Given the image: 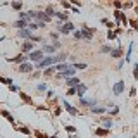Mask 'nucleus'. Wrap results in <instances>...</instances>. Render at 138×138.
I'll list each match as a JSON object with an SVG mask.
<instances>
[{"mask_svg":"<svg viewBox=\"0 0 138 138\" xmlns=\"http://www.w3.org/2000/svg\"><path fill=\"white\" fill-rule=\"evenodd\" d=\"M43 57H45L43 55V50H33V52H29V55H28V59L31 62H40Z\"/></svg>","mask_w":138,"mask_h":138,"instance_id":"f257e3e1","label":"nucleus"},{"mask_svg":"<svg viewBox=\"0 0 138 138\" xmlns=\"http://www.w3.org/2000/svg\"><path fill=\"white\" fill-rule=\"evenodd\" d=\"M74 73H76V67H74V66H69V67L66 69V71L59 73L57 78H73V76H74Z\"/></svg>","mask_w":138,"mask_h":138,"instance_id":"f03ea898","label":"nucleus"},{"mask_svg":"<svg viewBox=\"0 0 138 138\" xmlns=\"http://www.w3.org/2000/svg\"><path fill=\"white\" fill-rule=\"evenodd\" d=\"M50 64H54V57H43L40 62H38V66H36V67L41 71V69H47Z\"/></svg>","mask_w":138,"mask_h":138,"instance_id":"7ed1b4c3","label":"nucleus"},{"mask_svg":"<svg viewBox=\"0 0 138 138\" xmlns=\"http://www.w3.org/2000/svg\"><path fill=\"white\" fill-rule=\"evenodd\" d=\"M17 34H19V36H21V38H26V40H33V38H34L33 34H31V29H29V28L19 29V33H17Z\"/></svg>","mask_w":138,"mask_h":138,"instance_id":"20e7f679","label":"nucleus"},{"mask_svg":"<svg viewBox=\"0 0 138 138\" xmlns=\"http://www.w3.org/2000/svg\"><path fill=\"white\" fill-rule=\"evenodd\" d=\"M28 26H29V19H19V21L14 23V28H17V29H24Z\"/></svg>","mask_w":138,"mask_h":138,"instance_id":"39448f33","label":"nucleus"},{"mask_svg":"<svg viewBox=\"0 0 138 138\" xmlns=\"http://www.w3.org/2000/svg\"><path fill=\"white\" fill-rule=\"evenodd\" d=\"M73 29H74V24L67 21V23L64 24V26H61V28H59V31H61V33H64V34H67L69 31H73Z\"/></svg>","mask_w":138,"mask_h":138,"instance_id":"423d86ee","label":"nucleus"},{"mask_svg":"<svg viewBox=\"0 0 138 138\" xmlns=\"http://www.w3.org/2000/svg\"><path fill=\"white\" fill-rule=\"evenodd\" d=\"M81 38H85V40H92V38H93L92 29H88L86 26H83V29H81Z\"/></svg>","mask_w":138,"mask_h":138,"instance_id":"0eeeda50","label":"nucleus"},{"mask_svg":"<svg viewBox=\"0 0 138 138\" xmlns=\"http://www.w3.org/2000/svg\"><path fill=\"white\" fill-rule=\"evenodd\" d=\"M9 62H17V64H23V62H28V55H24V54H21V55H17V57L14 59H7Z\"/></svg>","mask_w":138,"mask_h":138,"instance_id":"6e6552de","label":"nucleus"},{"mask_svg":"<svg viewBox=\"0 0 138 138\" xmlns=\"http://www.w3.org/2000/svg\"><path fill=\"white\" fill-rule=\"evenodd\" d=\"M31 71H33V64L29 62H23L19 66V73H31Z\"/></svg>","mask_w":138,"mask_h":138,"instance_id":"1a4fd4ad","label":"nucleus"},{"mask_svg":"<svg viewBox=\"0 0 138 138\" xmlns=\"http://www.w3.org/2000/svg\"><path fill=\"white\" fill-rule=\"evenodd\" d=\"M124 92V81H117L114 85V95H121Z\"/></svg>","mask_w":138,"mask_h":138,"instance_id":"9d476101","label":"nucleus"},{"mask_svg":"<svg viewBox=\"0 0 138 138\" xmlns=\"http://www.w3.org/2000/svg\"><path fill=\"white\" fill-rule=\"evenodd\" d=\"M36 19L38 21H43V23H48L50 21V16L47 12H36Z\"/></svg>","mask_w":138,"mask_h":138,"instance_id":"9b49d317","label":"nucleus"},{"mask_svg":"<svg viewBox=\"0 0 138 138\" xmlns=\"http://www.w3.org/2000/svg\"><path fill=\"white\" fill-rule=\"evenodd\" d=\"M0 116H4V117H5V119L9 121V123H11L12 126L16 124V121H14V117H12V116H11V112H9V110H4V109H2V112H0Z\"/></svg>","mask_w":138,"mask_h":138,"instance_id":"f8f14e48","label":"nucleus"},{"mask_svg":"<svg viewBox=\"0 0 138 138\" xmlns=\"http://www.w3.org/2000/svg\"><path fill=\"white\" fill-rule=\"evenodd\" d=\"M64 109L67 110L71 116H78V110H76V107H73V105H69V102H64Z\"/></svg>","mask_w":138,"mask_h":138,"instance_id":"ddd939ff","label":"nucleus"},{"mask_svg":"<svg viewBox=\"0 0 138 138\" xmlns=\"http://www.w3.org/2000/svg\"><path fill=\"white\" fill-rule=\"evenodd\" d=\"M66 59H67V55H66V54H59V55H55V57H54V64L66 62Z\"/></svg>","mask_w":138,"mask_h":138,"instance_id":"4468645a","label":"nucleus"},{"mask_svg":"<svg viewBox=\"0 0 138 138\" xmlns=\"http://www.w3.org/2000/svg\"><path fill=\"white\" fill-rule=\"evenodd\" d=\"M80 102H81V105H85V107H93V105H95V102H97V100H86V98L80 97Z\"/></svg>","mask_w":138,"mask_h":138,"instance_id":"2eb2a0df","label":"nucleus"},{"mask_svg":"<svg viewBox=\"0 0 138 138\" xmlns=\"http://www.w3.org/2000/svg\"><path fill=\"white\" fill-rule=\"evenodd\" d=\"M23 52H33V41L26 40L23 43Z\"/></svg>","mask_w":138,"mask_h":138,"instance_id":"dca6fc26","label":"nucleus"},{"mask_svg":"<svg viewBox=\"0 0 138 138\" xmlns=\"http://www.w3.org/2000/svg\"><path fill=\"white\" fill-rule=\"evenodd\" d=\"M102 126L105 128V130H110V128H112V119H109V117H104V119H102Z\"/></svg>","mask_w":138,"mask_h":138,"instance_id":"f3484780","label":"nucleus"},{"mask_svg":"<svg viewBox=\"0 0 138 138\" xmlns=\"http://www.w3.org/2000/svg\"><path fill=\"white\" fill-rule=\"evenodd\" d=\"M66 83H67V86L71 88V86H78V85H80V80H78V78H67Z\"/></svg>","mask_w":138,"mask_h":138,"instance_id":"a211bd4d","label":"nucleus"},{"mask_svg":"<svg viewBox=\"0 0 138 138\" xmlns=\"http://www.w3.org/2000/svg\"><path fill=\"white\" fill-rule=\"evenodd\" d=\"M114 16H116V19H117V23H119V21H123L124 24L128 23V21H126V17L123 16V12H121V11H116V12H114Z\"/></svg>","mask_w":138,"mask_h":138,"instance_id":"6ab92c4d","label":"nucleus"},{"mask_svg":"<svg viewBox=\"0 0 138 138\" xmlns=\"http://www.w3.org/2000/svg\"><path fill=\"white\" fill-rule=\"evenodd\" d=\"M69 67V64L66 62H61V64H55V71H59V73H62V71H66V69Z\"/></svg>","mask_w":138,"mask_h":138,"instance_id":"aec40b11","label":"nucleus"},{"mask_svg":"<svg viewBox=\"0 0 138 138\" xmlns=\"http://www.w3.org/2000/svg\"><path fill=\"white\" fill-rule=\"evenodd\" d=\"M55 17H59L61 21H67L69 14H67V12H55Z\"/></svg>","mask_w":138,"mask_h":138,"instance_id":"412c9836","label":"nucleus"},{"mask_svg":"<svg viewBox=\"0 0 138 138\" xmlns=\"http://www.w3.org/2000/svg\"><path fill=\"white\" fill-rule=\"evenodd\" d=\"M76 90H78V95H80V97H83V93L86 92V85H83V83H80V85L76 86Z\"/></svg>","mask_w":138,"mask_h":138,"instance_id":"4be33fe9","label":"nucleus"},{"mask_svg":"<svg viewBox=\"0 0 138 138\" xmlns=\"http://www.w3.org/2000/svg\"><path fill=\"white\" fill-rule=\"evenodd\" d=\"M41 50L47 52V54H54V52H55V47H54V45H43Z\"/></svg>","mask_w":138,"mask_h":138,"instance_id":"5701e85b","label":"nucleus"},{"mask_svg":"<svg viewBox=\"0 0 138 138\" xmlns=\"http://www.w3.org/2000/svg\"><path fill=\"white\" fill-rule=\"evenodd\" d=\"M0 83H4V85H12V80L11 78H4V76H0Z\"/></svg>","mask_w":138,"mask_h":138,"instance_id":"b1692460","label":"nucleus"},{"mask_svg":"<svg viewBox=\"0 0 138 138\" xmlns=\"http://www.w3.org/2000/svg\"><path fill=\"white\" fill-rule=\"evenodd\" d=\"M110 57H121V50L119 48H114V50H110Z\"/></svg>","mask_w":138,"mask_h":138,"instance_id":"393cba45","label":"nucleus"},{"mask_svg":"<svg viewBox=\"0 0 138 138\" xmlns=\"http://www.w3.org/2000/svg\"><path fill=\"white\" fill-rule=\"evenodd\" d=\"M95 133H97L98 136H105V135H107V130H104V128H97Z\"/></svg>","mask_w":138,"mask_h":138,"instance_id":"a878e982","label":"nucleus"},{"mask_svg":"<svg viewBox=\"0 0 138 138\" xmlns=\"http://www.w3.org/2000/svg\"><path fill=\"white\" fill-rule=\"evenodd\" d=\"M92 112H93V114H104V112H105V109H104V107H93Z\"/></svg>","mask_w":138,"mask_h":138,"instance_id":"bb28decb","label":"nucleus"},{"mask_svg":"<svg viewBox=\"0 0 138 138\" xmlns=\"http://www.w3.org/2000/svg\"><path fill=\"white\" fill-rule=\"evenodd\" d=\"M17 131L19 133H23V135H29V128H26V126H21V128H17Z\"/></svg>","mask_w":138,"mask_h":138,"instance_id":"cd10ccee","label":"nucleus"},{"mask_svg":"<svg viewBox=\"0 0 138 138\" xmlns=\"http://www.w3.org/2000/svg\"><path fill=\"white\" fill-rule=\"evenodd\" d=\"M21 98H23V102H28V104L33 102V100H31V98H29L28 95H26V93H21Z\"/></svg>","mask_w":138,"mask_h":138,"instance_id":"c85d7f7f","label":"nucleus"},{"mask_svg":"<svg viewBox=\"0 0 138 138\" xmlns=\"http://www.w3.org/2000/svg\"><path fill=\"white\" fill-rule=\"evenodd\" d=\"M64 128H66V131H67V133H76V128H74V126H69V124H66Z\"/></svg>","mask_w":138,"mask_h":138,"instance_id":"c756f323","label":"nucleus"},{"mask_svg":"<svg viewBox=\"0 0 138 138\" xmlns=\"http://www.w3.org/2000/svg\"><path fill=\"white\" fill-rule=\"evenodd\" d=\"M43 73H45V74H52V73H55V66H54V67H50V66H48Z\"/></svg>","mask_w":138,"mask_h":138,"instance_id":"7c9ffc66","label":"nucleus"},{"mask_svg":"<svg viewBox=\"0 0 138 138\" xmlns=\"http://www.w3.org/2000/svg\"><path fill=\"white\" fill-rule=\"evenodd\" d=\"M110 50H112V48H110V47H102V48H100V52H102V54H110Z\"/></svg>","mask_w":138,"mask_h":138,"instance_id":"2f4dec72","label":"nucleus"},{"mask_svg":"<svg viewBox=\"0 0 138 138\" xmlns=\"http://www.w3.org/2000/svg\"><path fill=\"white\" fill-rule=\"evenodd\" d=\"M36 88H38L40 92H45V90H47V85H45V83H38V86H36Z\"/></svg>","mask_w":138,"mask_h":138,"instance_id":"473e14b6","label":"nucleus"},{"mask_svg":"<svg viewBox=\"0 0 138 138\" xmlns=\"http://www.w3.org/2000/svg\"><path fill=\"white\" fill-rule=\"evenodd\" d=\"M74 93H78V90H76V86H71L67 90V95H74Z\"/></svg>","mask_w":138,"mask_h":138,"instance_id":"72a5a7b5","label":"nucleus"},{"mask_svg":"<svg viewBox=\"0 0 138 138\" xmlns=\"http://www.w3.org/2000/svg\"><path fill=\"white\" fill-rule=\"evenodd\" d=\"M9 90L16 93V92H19V86H17V85H9Z\"/></svg>","mask_w":138,"mask_h":138,"instance_id":"f704fd0d","label":"nucleus"},{"mask_svg":"<svg viewBox=\"0 0 138 138\" xmlns=\"http://www.w3.org/2000/svg\"><path fill=\"white\" fill-rule=\"evenodd\" d=\"M28 17L29 19H34V17H36V12L34 11H28Z\"/></svg>","mask_w":138,"mask_h":138,"instance_id":"c9c22d12","label":"nucleus"},{"mask_svg":"<svg viewBox=\"0 0 138 138\" xmlns=\"http://www.w3.org/2000/svg\"><path fill=\"white\" fill-rule=\"evenodd\" d=\"M47 14H48V16H55V14H54V7H47Z\"/></svg>","mask_w":138,"mask_h":138,"instance_id":"e433bc0d","label":"nucleus"},{"mask_svg":"<svg viewBox=\"0 0 138 138\" xmlns=\"http://www.w3.org/2000/svg\"><path fill=\"white\" fill-rule=\"evenodd\" d=\"M133 76H135V78H138V62L135 64V69H133Z\"/></svg>","mask_w":138,"mask_h":138,"instance_id":"4c0bfd02","label":"nucleus"},{"mask_svg":"<svg viewBox=\"0 0 138 138\" xmlns=\"http://www.w3.org/2000/svg\"><path fill=\"white\" fill-rule=\"evenodd\" d=\"M74 67H76V69H86V64H78V62H76Z\"/></svg>","mask_w":138,"mask_h":138,"instance_id":"58836bf2","label":"nucleus"},{"mask_svg":"<svg viewBox=\"0 0 138 138\" xmlns=\"http://www.w3.org/2000/svg\"><path fill=\"white\" fill-rule=\"evenodd\" d=\"M21 5H23L21 2H12V7H14V9H21Z\"/></svg>","mask_w":138,"mask_h":138,"instance_id":"ea45409f","label":"nucleus"},{"mask_svg":"<svg viewBox=\"0 0 138 138\" xmlns=\"http://www.w3.org/2000/svg\"><path fill=\"white\" fill-rule=\"evenodd\" d=\"M19 19H29V17H28V12H21V14H19Z\"/></svg>","mask_w":138,"mask_h":138,"instance_id":"a19ab883","label":"nucleus"},{"mask_svg":"<svg viewBox=\"0 0 138 138\" xmlns=\"http://www.w3.org/2000/svg\"><path fill=\"white\" fill-rule=\"evenodd\" d=\"M114 36H116L114 31H110V29H109V33H107V38H109V40H114Z\"/></svg>","mask_w":138,"mask_h":138,"instance_id":"79ce46f5","label":"nucleus"},{"mask_svg":"<svg viewBox=\"0 0 138 138\" xmlns=\"http://www.w3.org/2000/svg\"><path fill=\"white\" fill-rule=\"evenodd\" d=\"M34 135H36V138H47V135H43L40 131H34Z\"/></svg>","mask_w":138,"mask_h":138,"instance_id":"37998d69","label":"nucleus"},{"mask_svg":"<svg viewBox=\"0 0 138 138\" xmlns=\"http://www.w3.org/2000/svg\"><path fill=\"white\" fill-rule=\"evenodd\" d=\"M117 112H119V109H117V107H114V109H112V110H109V114H112V116H116V114H117Z\"/></svg>","mask_w":138,"mask_h":138,"instance_id":"c03bdc74","label":"nucleus"},{"mask_svg":"<svg viewBox=\"0 0 138 138\" xmlns=\"http://www.w3.org/2000/svg\"><path fill=\"white\" fill-rule=\"evenodd\" d=\"M74 38L76 40H80L81 38V31H74Z\"/></svg>","mask_w":138,"mask_h":138,"instance_id":"a18cd8bd","label":"nucleus"},{"mask_svg":"<svg viewBox=\"0 0 138 138\" xmlns=\"http://www.w3.org/2000/svg\"><path fill=\"white\" fill-rule=\"evenodd\" d=\"M54 112H55V116H59L61 112H62V109H61V107H55V109H54Z\"/></svg>","mask_w":138,"mask_h":138,"instance_id":"49530a36","label":"nucleus"},{"mask_svg":"<svg viewBox=\"0 0 138 138\" xmlns=\"http://www.w3.org/2000/svg\"><path fill=\"white\" fill-rule=\"evenodd\" d=\"M50 36H52V40L55 41V40H57V36H59V33H52V34H50Z\"/></svg>","mask_w":138,"mask_h":138,"instance_id":"de8ad7c7","label":"nucleus"},{"mask_svg":"<svg viewBox=\"0 0 138 138\" xmlns=\"http://www.w3.org/2000/svg\"><path fill=\"white\" fill-rule=\"evenodd\" d=\"M50 138H59V136H57V133H55V135H54V136H50Z\"/></svg>","mask_w":138,"mask_h":138,"instance_id":"09e8293b","label":"nucleus"},{"mask_svg":"<svg viewBox=\"0 0 138 138\" xmlns=\"http://www.w3.org/2000/svg\"><path fill=\"white\" fill-rule=\"evenodd\" d=\"M2 40H4V36H2V38H0V41H2Z\"/></svg>","mask_w":138,"mask_h":138,"instance_id":"8fccbe9b","label":"nucleus"},{"mask_svg":"<svg viewBox=\"0 0 138 138\" xmlns=\"http://www.w3.org/2000/svg\"><path fill=\"white\" fill-rule=\"evenodd\" d=\"M136 14H138V7H136Z\"/></svg>","mask_w":138,"mask_h":138,"instance_id":"3c124183","label":"nucleus"},{"mask_svg":"<svg viewBox=\"0 0 138 138\" xmlns=\"http://www.w3.org/2000/svg\"><path fill=\"white\" fill-rule=\"evenodd\" d=\"M0 112H2V109H0Z\"/></svg>","mask_w":138,"mask_h":138,"instance_id":"603ef678","label":"nucleus"}]
</instances>
